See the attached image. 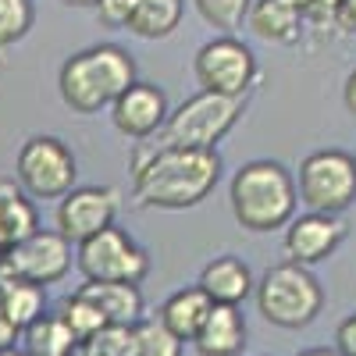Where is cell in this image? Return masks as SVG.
<instances>
[{
  "label": "cell",
  "mask_w": 356,
  "mask_h": 356,
  "mask_svg": "<svg viewBox=\"0 0 356 356\" xmlns=\"http://www.w3.org/2000/svg\"><path fill=\"white\" fill-rule=\"evenodd\" d=\"M221 182L218 150L136 143L132 150V203L146 211H189Z\"/></svg>",
  "instance_id": "cell-1"
},
{
  "label": "cell",
  "mask_w": 356,
  "mask_h": 356,
  "mask_svg": "<svg viewBox=\"0 0 356 356\" xmlns=\"http://www.w3.org/2000/svg\"><path fill=\"white\" fill-rule=\"evenodd\" d=\"M136 82V61L118 43H93L72 54L57 72V93L75 114H100Z\"/></svg>",
  "instance_id": "cell-2"
},
{
  "label": "cell",
  "mask_w": 356,
  "mask_h": 356,
  "mask_svg": "<svg viewBox=\"0 0 356 356\" xmlns=\"http://www.w3.org/2000/svg\"><path fill=\"white\" fill-rule=\"evenodd\" d=\"M228 203H232V218L239 221V228L264 235V232L285 228L296 218L300 189H296V178L282 161L260 157L232 175Z\"/></svg>",
  "instance_id": "cell-3"
},
{
  "label": "cell",
  "mask_w": 356,
  "mask_h": 356,
  "mask_svg": "<svg viewBox=\"0 0 356 356\" xmlns=\"http://www.w3.org/2000/svg\"><path fill=\"white\" fill-rule=\"evenodd\" d=\"M257 296V310L267 324L285 332H300L307 324L317 321V314L324 310V289L317 282V275L303 264H275L267 267L264 278L253 289Z\"/></svg>",
  "instance_id": "cell-4"
},
{
  "label": "cell",
  "mask_w": 356,
  "mask_h": 356,
  "mask_svg": "<svg viewBox=\"0 0 356 356\" xmlns=\"http://www.w3.org/2000/svg\"><path fill=\"white\" fill-rule=\"evenodd\" d=\"M246 100L221 97V93H193L182 100L171 114L164 129L154 136V146H186V150H218V143L239 125Z\"/></svg>",
  "instance_id": "cell-5"
},
{
  "label": "cell",
  "mask_w": 356,
  "mask_h": 356,
  "mask_svg": "<svg viewBox=\"0 0 356 356\" xmlns=\"http://www.w3.org/2000/svg\"><path fill=\"white\" fill-rule=\"evenodd\" d=\"M15 182L33 200H61L79 182V157L57 136H29L15 154Z\"/></svg>",
  "instance_id": "cell-6"
},
{
  "label": "cell",
  "mask_w": 356,
  "mask_h": 356,
  "mask_svg": "<svg viewBox=\"0 0 356 356\" xmlns=\"http://www.w3.org/2000/svg\"><path fill=\"white\" fill-rule=\"evenodd\" d=\"M300 203L321 214H346L356 203V157L346 150H314L300 164Z\"/></svg>",
  "instance_id": "cell-7"
},
{
  "label": "cell",
  "mask_w": 356,
  "mask_h": 356,
  "mask_svg": "<svg viewBox=\"0 0 356 356\" xmlns=\"http://www.w3.org/2000/svg\"><path fill=\"white\" fill-rule=\"evenodd\" d=\"M193 72H196L200 89L221 93V97H239V100H246L253 93V86L260 82L257 54L250 50V43H243L232 33L207 40L193 57Z\"/></svg>",
  "instance_id": "cell-8"
},
{
  "label": "cell",
  "mask_w": 356,
  "mask_h": 356,
  "mask_svg": "<svg viewBox=\"0 0 356 356\" xmlns=\"http://www.w3.org/2000/svg\"><path fill=\"white\" fill-rule=\"evenodd\" d=\"M75 267L86 282H132L139 285L150 275V253H146L125 228H104L75 246Z\"/></svg>",
  "instance_id": "cell-9"
},
{
  "label": "cell",
  "mask_w": 356,
  "mask_h": 356,
  "mask_svg": "<svg viewBox=\"0 0 356 356\" xmlns=\"http://www.w3.org/2000/svg\"><path fill=\"white\" fill-rule=\"evenodd\" d=\"M72 243L57 228H36L29 239L15 243L0 257V275L33 285H54L72 271Z\"/></svg>",
  "instance_id": "cell-10"
},
{
  "label": "cell",
  "mask_w": 356,
  "mask_h": 356,
  "mask_svg": "<svg viewBox=\"0 0 356 356\" xmlns=\"http://www.w3.org/2000/svg\"><path fill=\"white\" fill-rule=\"evenodd\" d=\"M118 211H122V193L114 186H75L57 203V232L79 246L89 235L111 228Z\"/></svg>",
  "instance_id": "cell-11"
},
{
  "label": "cell",
  "mask_w": 356,
  "mask_h": 356,
  "mask_svg": "<svg viewBox=\"0 0 356 356\" xmlns=\"http://www.w3.org/2000/svg\"><path fill=\"white\" fill-rule=\"evenodd\" d=\"M168 114H171L168 93H164L161 86L139 82V79L111 104V122H114V129L122 132L125 139H132V143L154 139V136L164 129Z\"/></svg>",
  "instance_id": "cell-12"
},
{
  "label": "cell",
  "mask_w": 356,
  "mask_h": 356,
  "mask_svg": "<svg viewBox=\"0 0 356 356\" xmlns=\"http://www.w3.org/2000/svg\"><path fill=\"white\" fill-rule=\"evenodd\" d=\"M346 232H349V225L342 221V214L307 211L285 225V257L292 264L314 267L321 260H328L346 243Z\"/></svg>",
  "instance_id": "cell-13"
},
{
  "label": "cell",
  "mask_w": 356,
  "mask_h": 356,
  "mask_svg": "<svg viewBox=\"0 0 356 356\" xmlns=\"http://www.w3.org/2000/svg\"><path fill=\"white\" fill-rule=\"evenodd\" d=\"M196 285L211 296L214 303H225V307H243V300L253 296V289H257L250 264L239 260L235 253H221L211 264H203Z\"/></svg>",
  "instance_id": "cell-14"
},
{
  "label": "cell",
  "mask_w": 356,
  "mask_h": 356,
  "mask_svg": "<svg viewBox=\"0 0 356 356\" xmlns=\"http://www.w3.org/2000/svg\"><path fill=\"white\" fill-rule=\"evenodd\" d=\"M193 346H196L200 356H239L246 349V317H243V310L214 303V310L207 314Z\"/></svg>",
  "instance_id": "cell-15"
},
{
  "label": "cell",
  "mask_w": 356,
  "mask_h": 356,
  "mask_svg": "<svg viewBox=\"0 0 356 356\" xmlns=\"http://www.w3.org/2000/svg\"><path fill=\"white\" fill-rule=\"evenodd\" d=\"M246 25L253 29V36L264 43H278V47H292L303 40L307 18L303 11H296L285 0H253V8L246 15Z\"/></svg>",
  "instance_id": "cell-16"
},
{
  "label": "cell",
  "mask_w": 356,
  "mask_h": 356,
  "mask_svg": "<svg viewBox=\"0 0 356 356\" xmlns=\"http://www.w3.org/2000/svg\"><path fill=\"white\" fill-rule=\"evenodd\" d=\"M211 310H214L211 296H207L200 285H186V289H178V292L168 296L157 317H161L182 342H193V339L200 335V328H203V321H207V314H211Z\"/></svg>",
  "instance_id": "cell-17"
},
{
  "label": "cell",
  "mask_w": 356,
  "mask_h": 356,
  "mask_svg": "<svg viewBox=\"0 0 356 356\" xmlns=\"http://www.w3.org/2000/svg\"><path fill=\"white\" fill-rule=\"evenodd\" d=\"M86 300H93L107 324H139L143 314V292L132 282H86L79 285Z\"/></svg>",
  "instance_id": "cell-18"
},
{
  "label": "cell",
  "mask_w": 356,
  "mask_h": 356,
  "mask_svg": "<svg viewBox=\"0 0 356 356\" xmlns=\"http://www.w3.org/2000/svg\"><path fill=\"white\" fill-rule=\"evenodd\" d=\"M36 228H40V211H36L33 196L18 182L0 178V243H4V250L29 239Z\"/></svg>",
  "instance_id": "cell-19"
},
{
  "label": "cell",
  "mask_w": 356,
  "mask_h": 356,
  "mask_svg": "<svg viewBox=\"0 0 356 356\" xmlns=\"http://www.w3.org/2000/svg\"><path fill=\"white\" fill-rule=\"evenodd\" d=\"M186 18V0H132L125 29L139 40H168Z\"/></svg>",
  "instance_id": "cell-20"
},
{
  "label": "cell",
  "mask_w": 356,
  "mask_h": 356,
  "mask_svg": "<svg viewBox=\"0 0 356 356\" xmlns=\"http://www.w3.org/2000/svg\"><path fill=\"white\" fill-rule=\"evenodd\" d=\"M22 346L29 356H75L79 339L61 314H43L22 332Z\"/></svg>",
  "instance_id": "cell-21"
},
{
  "label": "cell",
  "mask_w": 356,
  "mask_h": 356,
  "mask_svg": "<svg viewBox=\"0 0 356 356\" xmlns=\"http://www.w3.org/2000/svg\"><path fill=\"white\" fill-rule=\"evenodd\" d=\"M0 310H4L18 324V328L25 332L36 317L47 314V292H43V285L0 275Z\"/></svg>",
  "instance_id": "cell-22"
},
{
  "label": "cell",
  "mask_w": 356,
  "mask_h": 356,
  "mask_svg": "<svg viewBox=\"0 0 356 356\" xmlns=\"http://www.w3.org/2000/svg\"><path fill=\"white\" fill-rule=\"evenodd\" d=\"M186 342L161 317H143L136 324V356H182Z\"/></svg>",
  "instance_id": "cell-23"
},
{
  "label": "cell",
  "mask_w": 356,
  "mask_h": 356,
  "mask_svg": "<svg viewBox=\"0 0 356 356\" xmlns=\"http://www.w3.org/2000/svg\"><path fill=\"white\" fill-rule=\"evenodd\" d=\"M57 314L65 317V324L75 332V339H79V346L89 339V335H97L104 324H107V317L100 314V307L93 303V300H86V296L75 289L72 296H65L61 300V307H57Z\"/></svg>",
  "instance_id": "cell-24"
},
{
  "label": "cell",
  "mask_w": 356,
  "mask_h": 356,
  "mask_svg": "<svg viewBox=\"0 0 356 356\" xmlns=\"http://www.w3.org/2000/svg\"><path fill=\"white\" fill-rule=\"evenodd\" d=\"M79 349L82 356H136V324H104Z\"/></svg>",
  "instance_id": "cell-25"
},
{
  "label": "cell",
  "mask_w": 356,
  "mask_h": 356,
  "mask_svg": "<svg viewBox=\"0 0 356 356\" xmlns=\"http://www.w3.org/2000/svg\"><path fill=\"white\" fill-rule=\"evenodd\" d=\"M33 25H36L33 0H0V50L22 43Z\"/></svg>",
  "instance_id": "cell-26"
},
{
  "label": "cell",
  "mask_w": 356,
  "mask_h": 356,
  "mask_svg": "<svg viewBox=\"0 0 356 356\" xmlns=\"http://www.w3.org/2000/svg\"><path fill=\"white\" fill-rule=\"evenodd\" d=\"M196 15L211 25V29H221V33H232L239 29L253 8V0H193Z\"/></svg>",
  "instance_id": "cell-27"
},
{
  "label": "cell",
  "mask_w": 356,
  "mask_h": 356,
  "mask_svg": "<svg viewBox=\"0 0 356 356\" xmlns=\"http://www.w3.org/2000/svg\"><path fill=\"white\" fill-rule=\"evenodd\" d=\"M339 4L342 0H310L307 8V29H317V33H332L339 29Z\"/></svg>",
  "instance_id": "cell-28"
},
{
  "label": "cell",
  "mask_w": 356,
  "mask_h": 356,
  "mask_svg": "<svg viewBox=\"0 0 356 356\" xmlns=\"http://www.w3.org/2000/svg\"><path fill=\"white\" fill-rule=\"evenodd\" d=\"M97 18L107 25V29H125L129 22V11H132V0H97Z\"/></svg>",
  "instance_id": "cell-29"
},
{
  "label": "cell",
  "mask_w": 356,
  "mask_h": 356,
  "mask_svg": "<svg viewBox=\"0 0 356 356\" xmlns=\"http://www.w3.org/2000/svg\"><path fill=\"white\" fill-rule=\"evenodd\" d=\"M335 349H339V356H356V310L339 324V332H335Z\"/></svg>",
  "instance_id": "cell-30"
},
{
  "label": "cell",
  "mask_w": 356,
  "mask_h": 356,
  "mask_svg": "<svg viewBox=\"0 0 356 356\" xmlns=\"http://www.w3.org/2000/svg\"><path fill=\"white\" fill-rule=\"evenodd\" d=\"M18 335H22V328H18V324H15L4 310H0V349H11V346L18 342Z\"/></svg>",
  "instance_id": "cell-31"
},
{
  "label": "cell",
  "mask_w": 356,
  "mask_h": 356,
  "mask_svg": "<svg viewBox=\"0 0 356 356\" xmlns=\"http://www.w3.org/2000/svg\"><path fill=\"white\" fill-rule=\"evenodd\" d=\"M339 29L342 33H356V0H342L339 4Z\"/></svg>",
  "instance_id": "cell-32"
},
{
  "label": "cell",
  "mask_w": 356,
  "mask_h": 356,
  "mask_svg": "<svg viewBox=\"0 0 356 356\" xmlns=\"http://www.w3.org/2000/svg\"><path fill=\"white\" fill-rule=\"evenodd\" d=\"M342 100H346V111L356 118V68L346 75V86H342Z\"/></svg>",
  "instance_id": "cell-33"
},
{
  "label": "cell",
  "mask_w": 356,
  "mask_h": 356,
  "mask_svg": "<svg viewBox=\"0 0 356 356\" xmlns=\"http://www.w3.org/2000/svg\"><path fill=\"white\" fill-rule=\"evenodd\" d=\"M296 356H339V349H324V346H317V349H303V353H296Z\"/></svg>",
  "instance_id": "cell-34"
},
{
  "label": "cell",
  "mask_w": 356,
  "mask_h": 356,
  "mask_svg": "<svg viewBox=\"0 0 356 356\" xmlns=\"http://www.w3.org/2000/svg\"><path fill=\"white\" fill-rule=\"evenodd\" d=\"M68 8H97V0H65Z\"/></svg>",
  "instance_id": "cell-35"
},
{
  "label": "cell",
  "mask_w": 356,
  "mask_h": 356,
  "mask_svg": "<svg viewBox=\"0 0 356 356\" xmlns=\"http://www.w3.org/2000/svg\"><path fill=\"white\" fill-rule=\"evenodd\" d=\"M285 4H292L296 11H303V15H307V8H310V0H285Z\"/></svg>",
  "instance_id": "cell-36"
},
{
  "label": "cell",
  "mask_w": 356,
  "mask_h": 356,
  "mask_svg": "<svg viewBox=\"0 0 356 356\" xmlns=\"http://www.w3.org/2000/svg\"><path fill=\"white\" fill-rule=\"evenodd\" d=\"M0 356H29V353H25V349H15V346H11V349H0Z\"/></svg>",
  "instance_id": "cell-37"
},
{
  "label": "cell",
  "mask_w": 356,
  "mask_h": 356,
  "mask_svg": "<svg viewBox=\"0 0 356 356\" xmlns=\"http://www.w3.org/2000/svg\"><path fill=\"white\" fill-rule=\"evenodd\" d=\"M0 257H4V243H0Z\"/></svg>",
  "instance_id": "cell-38"
}]
</instances>
